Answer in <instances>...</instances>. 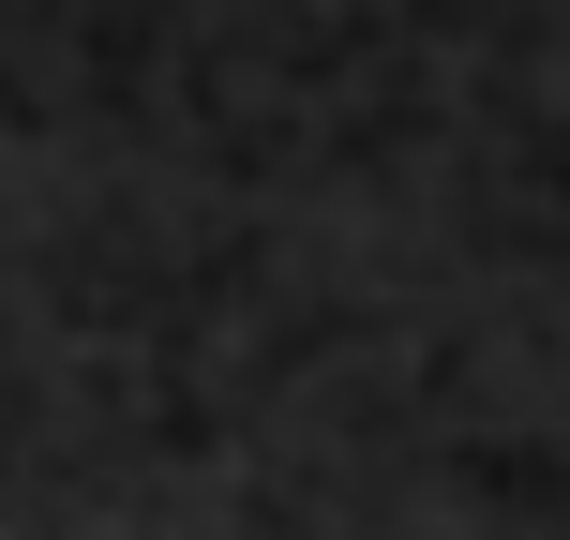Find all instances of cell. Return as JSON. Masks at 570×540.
<instances>
[]
</instances>
